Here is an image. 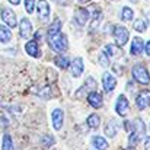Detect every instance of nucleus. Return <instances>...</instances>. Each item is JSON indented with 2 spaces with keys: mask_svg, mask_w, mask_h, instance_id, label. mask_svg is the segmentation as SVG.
<instances>
[{
  "mask_svg": "<svg viewBox=\"0 0 150 150\" xmlns=\"http://www.w3.org/2000/svg\"><path fill=\"white\" fill-rule=\"evenodd\" d=\"M54 95H55V93H54V91H52V86H45V88L40 92V96L44 98V99H50Z\"/></svg>",
  "mask_w": 150,
  "mask_h": 150,
  "instance_id": "393cba45",
  "label": "nucleus"
},
{
  "mask_svg": "<svg viewBox=\"0 0 150 150\" xmlns=\"http://www.w3.org/2000/svg\"><path fill=\"white\" fill-rule=\"evenodd\" d=\"M60 28H61V22H60L58 19H55V21L50 25V28H48V35H52V34L60 32Z\"/></svg>",
  "mask_w": 150,
  "mask_h": 150,
  "instance_id": "a878e982",
  "label": "nucleus"
},
{
  "mask_svg": "<svg viewBox=\"0 0 150 150\" xmlns=\"http://www.w3.org/2000/svg\"><path fill=\"white\" fill-rule=\"evenodd\" d=\"M63 121H64V114L61 109H54L52 111V127L55 130H60L61 125H63Z\"/></svg>",
  "mask_w": 150,
  "mask_h": 150,
  "instance_id": "f8f14e48",
  "label": "nucleus"
},
{
  "mask_svg": "<svg viewBox=\"0 0 150 150\" xmlns=\"http://www.w3.org/2000/svg\"><path fill=\"white\" fill-rule=\"evenodd\" d=\"M102 83H103V89H105L106 92H111V91L117 86V80H115V77H114L111 73H105V74H103Z\"/></svg>",
  "mask_w": 150,
  "mask_h": 150,
  "instance_id": "9d476101",
  "label": "nucleus"
},
{
  "mask_svg": "<svg viewBox=\"0 0 150 150\" xmlns=\"http://www.w3.org/2000/svg\"><path fill=\"white\" fill-rule=\"evenodd\" d=\"M121 19H122V21H131V19H133V10H131L130 7H122Z\"/></svg>",
  "mask_w": 150,
  "mask_h": 150,
  "instance_id": "bb28decb",
  "label": "nucleus"
},
{
  "mask_svg": "<svg viewBox=\"0 0 150 150\" xmlns=\"http://www.w3.org/2000/svg\"><path fill=\"white\" fill-rule=\"evenodd\" d=\"M100 21H102V13H100V12H95V13H93V18H92V23H91V26H89V32H91V31H95V29L98 28Z\"/></svg>",
  "mask_w": 150,
  "mask_h": 150,
  "instance_id": "4be33fe9",
  "label": "nucleus"
},
{
  "mask_svg": "<svg viewBox=\"0 0 150 150\" xmlns=\"http://www.w3.org/2000/svg\"><path fill=\"white\" fill-rule=\"evenodd\" d=\"M100 124V118L98 114H91L89 117H88V125L91 127V128H98Z\"/></svg>",
  "mask_w": 150,
  "mask_h": 150,
  "instance_id": "6ab92c4d",
  "label": "nucleus"
},
{
  "mask_svg": "<svg viewBox=\"0 0 150 150\" xmlns=\"http://www.w3.org/2000/svg\"><path fill=\"white\" fill-rule=\"evenodd\" d=\"M133 128H134V133L136 134H139L140 137H143L144 136V133H146V127H144V122H143V120H140V118H136L134 121H133Z\"/></svg>",
  "mask_w": 150,
  "mask_h": 150,
  "instance_id": "dca6fc26",
  "label": "nucleus"
},
{
  "mask_svg": "<svg viewBox=\"0 0 150 150\" xmlns=\"http://www.w3.org/2000/svg\"><path fill=\"white\" fill-rule=\"evenodd\" d=\"M32 34V23L29 22V19L23 18L21 21V26H19V35L21 38H29Z\"/></svg>",
  "mask_w": 150,
  "mask_h": 150,
  "instance_id": "0eeeda50",
  "label": "nucleus"
},
{
  "mask_svg": "<svg viewBox=\"0 0 150 150\" xmlns=\"http://www.w3.org/2000/svg\"><path fill=\"white\" fill-rule=\"evenodd\" d=\"M88 100H89L91 106H93V108H96V109L102 106V96H100L98 92H91V93L88 95Z\"/></svg>",
  "mask_w": 150,
  "mask_h": 150,
  "instance_id": "ddd939ff",
  "label": "nucleus"
},
{
  "mask_svg": "<svg viewBox=\"0 0 150 150\" xmlns=\"http://www.w3.org/2000/svg\"><path fill=\"white\" fill-rule=\"evenodd\" d=\"M105 134L108 137H115L117 136V122L114 120H109L106 122V127H105Z\"/></svg>",
  "mask_w": 150,
  "mask_h": 150,
  "instance_id": "a211bd4d",
  "label": "nucleus"
},
{
  "mask_svg": "<svg viewBox=\"0 0 150 150\" xmlns=\"http://www.w3.org/2000/svg\"><path fill=\"white\" fill-rule=\"evenodd\" d=\"M93 144H95L96 149H99V150H106L108 149V142H106L103 137H100V136L93 137Z\"/></svg>",
  "mask_w": 150,
  "mask_h": 150,
  "instance_id": "aec40b11",
  "label": "nucleus"
},
{
  "mask_svg": "<svg viewBox=\"0 0 150 150\" xmlns=\"http://www.w3.org/2000/svg\"><path fill=\"white\" fill-rule=\"evenodd\" d=\"M133 77H134L139 83H142V85L150 83V73L147 71V69H146L144 66H142V64L133 67Z\"/></svg>",
  "mask_w": 150,
  "mask_h": 150,
  "instance_id": "f03ea898",
  "label": "nucleus"
},
{
  "mask_svg": "<svg viewBox=\"0 0 150 150\" xmlns=\"http://www.w3.org/2000/svg\"><path fill=\"white\" fill-rule=\"evenodd\" d=\"M54 61H55L57 67H61V69H67L69 67V58L66 55H57Z\"/></svg>",
  "mask_w": 150,
  "mask_h": 150,
  "instance_id": "5701e85b",
  "label": "nucleus"
},
{
  "mask_svg": "<svg viewBox=\"0 0 150 150\" xmlns=\"http://www.w3.org/2000/svg\"><path fill=\"white\" fill-rule=\"evenodd\" d=\"M146 54H147V55L150 57V41L147 42V44H146Z\"/></svg>",
  "mask_w": 150,
  "mask_h": 150,
  "instance_id": "c9c22d12",
  "label": "nucleus"
},
{
  "mask_svg": "<svg viewBox=\"0 0 150 150\" xmlns=\"http://www.w3.org/2000/svg\"><path fill=\"white\" fill-rule=\"evenodd\" d=\"M70 70H71V74L74 76V77H79L82 73H83V60L82 58H74L73 60V63H71V66H70Z\"/></svg>",
  "mask_w": 150,
  "mask_h": 150,
  "instance_id": "9b49d317",
  "label": "nucleus"
},
{
  "mask_svg": "<svg viewBox=\"0 0 150 150\" xmlns=\"http://www.w3.org/2000/svg\"><path fill=\"white\" fill-rule=\"evenodd\" d=\"M54 143V139L51 137V136H44L42 137V144H44V147H48Z\"/></svg>",
  "mask_w": 150,
  "mask_h": 150,
  "instance_id": "2f4dec72",
  "label": "nucleus"
},
{
  "mask_svg": "<svg viewBox=\"0 0 150 150\" xmlns=\"http://www.w3.org/2000/svg\"><path fill=\"white\" fill-rule=\"evenodd\" d=\"M1 150H13V142H12V137L9 134H4L3 136V146Z\"/></svg>",
  "mask_w": 150,
  "mask_h": 150,
  "instance_id": "b1692460",
  "label": "nucleus"
},
{
  "mask_svg": "<svg viewBox=\"0 0 150 150\" xmlns=\"http://www.w3.org/2000/svg\"><path fill=\"white\" fill-rule=\"evenodd\" d=\"M74 19H76L79 26H83L88 22V19H89V12L86 9H83V7H79L76 10V13H74Z\"/></svg>",
  "mask_w": 150,
  "mask_h": 150,
  "instance_id": "1a4fd4ad",
  "label": "nucleus"
},
{
  "mask_svg": "<svg viewBox=\"0 0 150 150\" xmlns=\"http://www.w3.org/2000/svg\"><path fill=\"white\" fill-rule=\"evenodd\" d=\"M105 52H108L109 55H112L115 58H118V57L122 55V50L120 48V45H114V44H108L106 48H105Z\"/></svg>",
  "mask_w": 150,
  "mask_h": 150,
  "instance_id": "f3484780",
  "label": "nucleus"
},
{
  "mask_svg": "<svg viewBox=\"0 0 150 150\" xmlns=\"http://www.w3.org/2000/svg\"><path fill=\"white\" fill-rule=\"evenodd\" d=\"M150 103V91H142L136 98V106L139 109H144Z\"/></svg>",
  "mask_w": 150,
  "mask_h": 150,
  "instance_id": "423d86ee",
  "label": "nucleus"
},
{
  "mask_svg": "<svg viewBox=\"0 0 150 150\" xmlns=\"http://www.w3.org/2000/svg\"><path fill=\"white\" fill-rule=\"evenodd\" d=\"M124 128H125L127 131H131V130H133V125H131V122H130V121H125V122H124Z\"/></svg>",
  "mask_w": 150,
  "mask_h": 150,
  "instance_id": "473e14b6",
  "label": "nucleus"
},
{
  "mask_svg": "<svg viewBox=\"0 0 150 150\" xmlns=\"http://www.w3.org/2000/svg\"><path fill=\"white\" fill-rule=\"evenodd\" d=\"M114 38H115V42L117 45L122 47L127 44L128 38H130V32L125 26H121V25H117L114 26Z\"/></svg>",
  "mask_w": 150,
  "mask_h": 150,
  "instance_id": "7ed1b4c3",
  "label": "nucleus"
},
{
  "mask_svg": "<svg viewBox=\"0 0 150 150\" xmlns=\"http://www.w3.org/2000/svg\"><path fill=\"white\" fill-rule=\"evenodd\" d=\"M144 149H146V150H150V137H147V140H146V144H144Z\"/></svg>",
  "mask_w": 150,
  "mask_h": 150,
  "instance_id": "f704fd0d",
  "label": "nucleus"
},
{
  "mask_svg": "<svg viewBox=\"0 0 150 150\" xmlns=\"http://www.w3.org/2000/svg\"><path fill=\"white\" fill-rule=\"evenodd\" d=\"M131 1H133V3H137V0H131Z\"/></svg>",
  "mask_w": 150,
  "mask_h": 150,
  "instance_id": "ea45409f",
  "label": "nucleus"
},
{
  "mask_svg": "<svg viewBox=\"0 0 150 150\" xmlns=\"http://www.w3.org/2000/svg\"><path fill=\"white\" fill-rule=\"evenodd\" d=\"M25 9L28 13H32L35 9V0H25Z\"/></svg>",
  "mask_w": 150,
  "mask_h": 150,
  "instance_id": "7c9ffc66",
  "label": "nucleus"
},
{
  "mask_svg": "<svg viewBox=\"0 0 150 150\" xmlns=\"http://www.w3.org/2000/svg\"><path fill=\"white\" fill-rule=\"evenodd\" d=\"M38 15H40V19L47 22L48 21V16H50V6H48V1L47 0H40L38 1Z\"/></svg>",
  "mask_w": 150,
  "mask_h": 150,
  "instance_id": "6e6552de",
  "label": "nucleus"
},
{
  "mask_svg": "<svg viewBox=\"0 0 150 150\" xmlns=\"http://www.w3.org/2000/svg\"><path fill=\"white\" fill-rule=\"evenodd\" d=\"M79 1H80V3H88L89 0H79Z\"/></svg>",
  "mask_w": 150,
  "mask_h": 150,
  "instance_id": "58836bf2",
  "label": "nucleus"
},
{
  "mask_svg": "<svg viewBox=\"0 0 150 150\" xmlns=\"http://www.w3.org/2000/svg\"><path fill=\"white\" fill-rule=\"evenodd\" d=\"M115 111L121 117H125L127 115V112H128V99H127L125 95H120L118 96L117 105H115Z\"/></svg>",
  "mask_w": 150,
  "mask_h": 150,
  "instance_id": "20e7f679",
  "label": "nucleus"
},
{
  "mask_svg": "<svg viewBox=\"0 0 150 150\" xmlns=\"http://www.w3.org/2000/svg\"><path fill=\"white\" fill-rule=\"evenodd\" d=\"M9 1H10L12 4H19V3H21V0H9Z\"/></svg>",
  "mask_w": 150,
  "mask_h": 150,
  "instance_id": "e433bc0d",
  "label": "nucleus"
},
{
  "mask_svg": "<svg viewBox=\"0 0 150 150\" xmlns=\"http://www.w3.org/2000/svg\"><path fill=\"white\" fill-rule=\"evenodd\" d=\"M1 19H3V22H4L6 25H9L10 28H15V26L18 25V22H16V15H15V12L10 10V9H3V10H1Z\"/></svg>",
  "mask_w": 150,
  "mask_h": 150,
  "instance_id": "39448f33",
  "label": "nucleus"
},
{
  "mask_svg": "<svg viewBox=\"0 0 150 150\" xmlns=\"http://www.w3.org/2000/svg\"><path fill=\"white\" fill-rule=\"evenodd\" d=\"M47 40H48V44L52 50L55 51H64L67 50L69 44H67V37L61 32H57V34H52V35H47Z\"/></svg>",
  "mask_w": 150,
  "mask_h": 150,
  "instance_id": "f257e3e1",
  "label": "nucleus"
},
{
  "mask_svg": "<svg viewBox=\"0 0 150 150\" xmlns=\"http://www.w3.org/2000/svg\"><path fill=\"white\" fill-rule=\"evenodd\" d=\"M124 150H136V149H134L133 146H130V147H127V149H124Z\"/></svg>",
  "mask_w": 150,
  "mask_h": 150,
  "instance_id": "4c0bfd02",
  "label": "nucleus"
},
{
  "mask_svg": "<svg viewBox=\"0 0 150 150\" xmlns=\"http://www.w3.org/2000/svg\"><path fill=\"white\" fill-rule=\"evenodd\" d=\"M58 4H61V6H66V4H69V1L70 0H55Z\"/></svg>",
  "mask_w": 150,
  "mask_h": 150,
  "instance_id": "72a5a7b5",
  "label": "nucleus"
},
{
  "mask_svg": "<svg viewBox=\"0 0 150 150\" xmlns=\"http://www.w3.org/2000/svg\"><path fill=\"white\" fill-rule=\"evenodd\" d=\"M10 38H12V34H10L9 28H6V26L1 25L0 26V42H9Z\"/></svg>",
  "mask_w": 150,
  "mask_h": 150,
  "instance_id": "412c9836",
  "label": "nucleus"
},
{
  "mask_svg": "<svg viewBox=\"0 0 150 150\" xmlns=\"http://www.w3.org/2000/svg\"><path fill=\"white\" fill-rule=\"evenodd\" d=\"M99 63H100V66L102 67H108L109 66V60H108V54L103 51V52H100V55H99Z\"/></svg>",
  "mask_w": 150,
  "mask_h": 150,
  "instance_id": "c756f323",
  "label": "nucleus"
},
{
  "mask_svg": "<svg viewBox=\"0 0 150 150\" xmlns=\"http://www.w3.org/2000/svg\"><path fill=\"white\" fill-rule=\"evenodd\" d=\"M134 29H136L137 32H144V31H146V23H144V21L137 19V21L134 22Z\"/></svg>",
  "mask_w": 150,
  "mask_h": 150,
  "instance_id": "cd10ccee",
  "label": "nucleus"
},
{
  "mask_svg": "<svg viewBox=\"0 0 150 150\" xmlns=\"http://www.w3.org/2000/svg\"><path fill=\"white\" fill-rule=\"evenodd\" d=\"M140 140H142V137H140L139 134H136V133H131V136L128 137V143H130V146H136V144H139Z\"/></svg>",
  "mask_w": 150,
  "mask_h": 150,
  "instance_id": "c85d7f7f",
  "label": "nucleus"
},
{
  "mask_svg": "<svg viewBox=\"0 0 150 150\" xmlns=\"http://www.w3.org/2000/svg\"><path fill=\"white\" fill-rule=\"evenodd\" d=\"M143 47H144L143 40L136 37V38L133 40V44H131V54H133V55H140L142 51H143Z\"/></svg>",
  "mask_w": 150,
  "mask_h": 150,
  "instance_id": "4468645a",
  "label": "nucleus"
},
{
  "mask_svg": "<svg viewBox=\"0 0 150 150\" xmlns=\"http://www.w3.org/2000/svg\"><path fill=\"white\" fill-rule=\"evenodd\" d=\"M25 50L26 52L29 54V55H32V57H40V48H38V44L35 42V41H29V42H26V45H25Z\"/></svg>",
  "mask_w": 150,
  "mask_h": 150,
  "instance_id": "2eb2a0df",
  "label": "nucleus"
}]
</instances>
